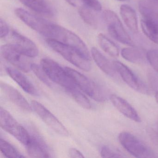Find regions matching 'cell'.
Masks as SVG:
<instances>
[{
  "mask_svg": "<svg viewBox=\"0 0 158 158\" xmlns=\"http://www.w3.org/2000/svg\"><path fill=\"white\" fill-rule=\"evenodd\" d=\"M46 42L50 48L75 66L85 71H90L91 60L78 50L51 39H47Z\"/></svg>",
  "mask_w": 158,
  "mask_h": 158,
  "instance_id": "1",
  "label": "cell"
},
{
  "mask_svg": "<svg viewBox=\"0 0 158 158\" xmlns=\"http://www.w3.org/2000/svg\"><path fill=\"white\" fill-rule=\"evenodd\" d=\"M40 65L50 79L64 88L66 91L77 87L65 69L52 59H42Z\"/></svg>",
  "mask_w": 158,
  "mask_h": 158,
  "instance_id": "2",
  "label": "cell"
},
{
  "mask_svg": "<svg viewBox=\"0 0 158 158\" xmlns=\"http://www.w3.org/2000/svg\"><path fill=\"white\" fill-rule=\"evenodd\" d=\"M64 69L73 78L77 87L90 98L98 102H103L106 100L105 93L99 85L72 68L65 67Z\"/></svg>",
  "mask_w": 158,
  "mask_h": 158,
  "instance_id": "3",
  "label": "cell"
},
{
  "mask_svg": "<svg viewBox=\"0 0 158 158\" xmlns=\"http://www.w3.org/2000/svg\"><path fill=\"white\" fill-rule=\"evenodd\" d=\"M102 17L108 32L112 37L122 44L131 47L134 46L133 40L115 13L110 10H106L102 13Z\"/></svg>",
  "mask_w": 158,
  "mask_h": 158,
  "instance_id": "4",
  "label": "cell"
},
{
  "mask_svg": "<svg viewBox=\"0 0 158 158\" xmlns=\"http://www.w3.org/2000/svg\"><path fill=\"white\" fill-rule=\"evenodd\" d=\"M0 125L2 129L12 135L25 147L30 141V133L2 107L0 109Z\"/></svg>",
  "mask_w": 158,
  "mask_h": 158,
  "instance_id": "5",
  "label": "cell"
},
{
  "mask_svg": "<svg viewBox=\"0 0 158 158\" xmlns=\"http://www.w3.org/2000/svg\"><path fill=\"white\" fill-rule=\"evenodd\" d=\"M119 140L123 147L131 155L137 158H153V152L133 134L123 132L119 135Z\"/></svg>",
  "mask_w": 158,
  "mask_h": 158,
  "instance_id": "6",
  "label": "cell"
},
{
  "mask_svg": "<svg viewBox=\"0 0 158 158\" xmlns=\"http://www.w3.org/2000/svg\"><path fill=\"white\" fill-rule=\"evenodd\" d=\"M52 39L77 49L91 60L89 51L85 42L77 35L66 28L58 25Z\"/></svg>",
  "mask_w": 158,
  "mask_h": 158,
  "instance_id": "7",
  "label": "cell"
},
{
  "mask_svg": "<svg viewBox=\"0 0 158 158\" xmlns=\"http://www.w3.org/2000/svg\"><path fill=\"white\" fill-rule=\"evenodd\" d=\"M116 72L124 82L134 90L148 95L149 90L147 85L130 68L119 61H113Z\"/></svg>",
  "mask_w": 158,
  "mask_h": 158,
  "instance_id": "8",
  "label": "cell"
},
{
  "mask_svg": "<svg viewBox=\"0 0 158 158\" xmlns=\"http://www.w3.org/2000/svg\"><path fill=\"white\" fill-rule=\"evenodd\" d=\"M32 109L58 135L67 136L69 132L60 122L45 106L36 101L31 102Z\"/></svg>",
  "mask_w": 158,
  "mask_h": 158,
  "instance_id": "9",
  "label": "cell"
},
{
  "mask_svg": "<svg viewBox=\"0 0 158 158\" xmlns=\"http://www.w3.org/2000/svg\"><path fill=\"white\" fill-rule=\"evenodd\" d=\"M1 53L6 60L21 71L27 73L31 70L32 63L28 59L29 57L19 52L11 44L2 46Z\"/></svg>",
  "mask_w": 158,
  "mask_h": 158,
  "instance_id": "10",
  "label": "cell"
},
{
  "mask_svg": "<svg viewBox=\"0 0 158 158\" xmlns=\"http://www.w3.org/2000/svg\"><path fill=\"white\" fill-rule=\"evenodd\" d=\"M16 16L27 25L45 36L51 22L34 15L22 8L15 10Z\"/></svg>",
  "mask_w": 158,
  "mask_h": 158,
  "instance_id": "11",
  "label": "cell"
},
{
  "mask_svg": "<svg viewBox=\"0 0 158 158\" xmlns=\"http://www.w3.org/2000/svg\"><path fill=\"white\" fill-rule=\"evenodd\" d=\"M11 44L19 52L29 58L38 56V49L36 45L31 40L16 31L12 32L11 35Z\"/></svg>",
  "mask_w": 158,
  "mask_h": 158,
  "instance_id": "12",
  "label": "cell"
},
{
  "mask_svg": "<svg viewBox=\"0 0 158 158\" xmlns=\"http://www.w3.org/2000/svg\"><path fill=\"white\" fill-rule=\"evenodd\" d=\"M34 132L30 134L31 139L25 147L28 155L35 158L50 157L49 150L47 144L40 135Z\"/></svg>",
  "mask_w": 158,
  "mask_h": 158,
  "instance_id": "13",
  "label": "cell"
},
{
  "mask_svg": "<svg viewBox=\"0 0 158 158\" xmlns=\"http://www.w3.org/2000/svg\"><path fill=\"white\" fill-rule=\"evenodd\" d=\"M1 88L8 98L20 109L27 112H30L32 111L31 105L30 106L25 98L13 87L1 82Z\"/></svg>",
  "mask_w": 158,
  "mask_h": 158,
  "instance_id": "14",
  "label": "cell"
},
{
  "mask_svg": "<svg viewBox=\"0 0 158 158\" xmlns=\"http://www.w3.org/2000/svg\"><path fill=\"white\" fill-rule=\"evenodd\" d=\"M110 100L114 107L126 117L135 122L141 121L136 111L126 100L114 94L111 95Z\"/></svg>",
  "mask_w": 158,
  "mask_h": 158,
  "instance_id": "15",
  "label": "cell"
},
{
  "mask_svg": "<svg viewBox=\"0 0 158 158\" xmlns=\"http://www.w3.org/2000/svg\"><path fill=\"white\" fill-rule=\"evenodd\" d=\"M6 71L9 76L25 92L33 96H39L38 91L23 74L18 70L11 67H7Z\"/></svg>",
  "mask_w": 158,
  "mask_h": 158,
  "instance_id": "16",
  "label": "cell"
},
{
  "mask_svg": "<svg viewBox=\"0 0 158 158\" xmlns=\"http://www.w3.org/2000/svg\"><path fill=\"white\" fill-rule=\"evenodd\" d=\"M91 54L99 68L106 74L112 77H116V72L113 62H110L97 48H92Z\"/></svg>",
  "mask_w": 158,
  "mask_h": 158,
  "instance_id": "17",
  "label": "cell"
},
{
  "mask_svg": "<svg viewBox=\"0 0 158 158\" xmlns=\"http://www.w3.org/2000/svg\"><path fill=\"white\" fill-rule=\"evenodd\" d=\"M19 1L40 14L49 17L54 16V8L47 0H19Z\"/></svg>",
  "mask_w": 158,
  "mask_h": 158,
  "instance_id": "18",
  "label": "cell"
},
{
  "mask_svg": "<svg viewBox=\"0 0 158 158\" xmlns=\"http://www.w3.org/2000/svg\"><path fill=\"white\" fill-rule=\"evenodd\" d=\"M120 13L122 19L128 29L136 34L138 32V22L136 13L129 5L123 4L120 7Z\"/></svg>",
  "mask_w": 158,
  "mask_h": 158,
  "instance_id": "19",
  "label": "cell"
},
{
  "mask_svg": "<svg viewBox=\"0 0 158 158\" xmlns=\"http://www.w3.org/2000/svg\"><path fill=\"white\" fill-rule=\"evenodd\" d=\"M98 41L100 47L107 54L113 57H117L120 53L118 46L110 39L102 34L98 35Z\"/></svg>",
  "mask_w": 158,
  "mask_h": 158,
  "instance_id": "20",
  "label": "cell"
},
{
  "mask_svg": "<svg viewBox=\"0 0 158 158\" xmlns=\"http://www.w3.org/2000/svg\"><path fill=\"white\" fill-rule=\"evenodd\" d=\"M140 25L145 35L152 42L158 44V22H150L142 19Z\"/></svg>",
  "mask_w": 158,
  "mask_h": 158,
  "instance_id": "21",
  "label": "cell"
},
{
  "mask_svg": "<svg viewBox=\"0 0 158 158\" xmlns=\"http://www.w3.org/2000/svg\"><path fill=\"white\" fill-rule=\"evenodd\" d=\"M121 55L125 60L133 63H140L144 60V55L141 51L132 47L123 49Z\"/></svg>",
  "mask_w": 158,
  "mask_h": 158,
  "instance_id": "22",
  "label": "cell"
},
{
  "mask_svg": "<svg viewBox=\"0 0 158 158\" xmlns=\"http://www.w3.org/2000/svg\"><path fill=\"white\" fill-rule=\"evenodd\" d=\"M0 150L2 153L7 158H20L25 157L10 143L2 138L0 139Z\"/></svg>",
  "mask_w": 158,
  "mask_h": 158,
  "instance_id": "23",
  "label": "cell"
},
{
  "mask_svg": "<svg viewBox=\"0 0 158 158\" xmlns=\"http://www.w3.org/2000/svg\"><path fill=\"white\" fill-rule=\"evenodd\" d=\"M77 87L67 91L73 97V98L78 103L81 107L86 109H90L91 107V104L90 101L86 96H85L82 92L79 90Z\"/></svg>",
  "mask_w": 158,
  "mask_h": 158,
  "instance_id": "24",
  "label": "cell"
},
{
  "mask_svg": "<svg viewBox=\"0 0 158 158\" xmlns=\"http://www.w3.org/2000/svg\"><path fill=\"white\" fill-rule=\"evenodd\" d=\"M92 10L83 6L79 9V14L83 21L89 25L96 27L98 25V20Z\"/></svg>",
  "mask_w": 158,
  "mask_h": 158,
  "instance_id": "25",
  "label": "cell"
},
{
  "mask_svg": "<svg viewBox=\"0 0 158 158\" xmlns=\"http://www.w3.org/2000/svg\"><path fill=\"white\" fill-rule=\"evenodd\" d=\"M31 70L34 72L37 77L44 84L48 86L52 87V84L51 82L50 79L47 75L41 66L37 65L35 64L32 63L31 65Z\"/></svg>",
  "mask_w": 158,
  "mask_h": 158,
  "instance_id": "26",
  "label": "cell"
},
{
  "mask_svg": "<svg viewBox=\"0 0 158 158\" xmlns=\"http://www.w3.org/2000/svg\"><path fill=\"white\" fill-rule=\"evenodd\" d=\"M147 58L152 68L158 73V50H149L147 52Z\"/></svg>",
  "mask_w": 158,
  "mask_h": 158,
  "instance_id": "27",
  "label": "cell"
},
{
  "mask_svg": "<svg viewBox=\"0 0 158 158\" xmlns=\"http://www.w3.org/2000/svg\"><path fill=\"white\" fill-rule=\"evenodd\" d=\"M101 155L103 158H123V154L114 151L107 146L102 147L101 151Z\"/></svg>",
  "mask_w": 158,
  "mask_h": 158,
  "instance_id": "28",
  "label": "cell"
},
{
  "mask_svg": "<svg viewBox=\"0 0 158 158\" xmlns=\"http://www.w3.org/2000/svg\"><path fill=\"white\" fill-rule=\"evenodd\" d=\"M83 6L96 11H100L102 9V6L98 0H79Z\"/></svg>",
  "mask_w": 158,
  "mask_h": 158,
  "instance_id": "29",
  "label": "cell"
},
{
  "mask_svg": "<svg viewBox=\"0 0 158 158\" xmlns=\"http://www.w3.org/2000/svg\"><path fill=\"white\" fill-rule=\"evenodd\" d=\"M0 37L3 38L6 37L10 32L9 27L4 20H0Z\"/></svg>",
  "mask_w": 158,
  "mask_h": 158,
  "instance_id": "30",
  "label": "cell"
},
{
  "mask_svg": "<svg viewBox=\"0 0 158 158\" xmlns=\"http://www.w3.org/2000/svg\"><path fill=\"white\" fill-rule=\"evenodd\" d=\"M69 156L71 158H84L83 154L78 150L72 148L69 151Z\"/></svg>",
  "mask_w": 158,
  "mask_h": 158,
  "instance_id": "31",
  "label": "cell"
},
{
  "mask_svg": "<svg viewBox=\"0 0 158 158\" xmlns=\"http://www.w3.org/2000/svg\"><path fill=\"white\" fill-rule=\"evenodd\" d=\"M66 1L67 2L69 3L70 5L76 6L77 5L78 1H79V0H66Z\"/></svg>",
  "mask_w": 158,
  "mask_h": 158,
  "instance_id": "32",
  "label": "cell"
},
{
  "mask_svg": "<svg viewBox=\"0 0 158 158\" xmlns=\"http://www.w3.org/2000/svg\"><path fill=\"white\" fill-rule=\"evenodd\" d=\"M150 2L155 6H158V0H149Z\"/></svg>",
  "mask_w": 158,
  "mask_h": 158,
  "instance_id": "33",
  "label": "cell"
},
{
  "mask_svg": "<svg viewBox=\"0 0 158 158\" xmlns=\"http://www.w3.org/2000/svg\"><path fill=\"white\" fill-rule=\"evenodd\" d=\"M155 99H156V102L158 104V91H157L155 93Z\"/></svg>",
  "mask_w": 158,
  "mask_h": 158,
  "instance_id": "34",
  "label": "cell"
},
{
  "mask_svg": "<svg viewBox=\"0 0 158 158\" xmlns=\"http://www.w3.org/2000/svg\"><path fill=\"white\" fill-rule=\"evenodd\" d=\"M117 1H118L124 2L126 1H127V0H117Z\"/></svg>",
  "mask_w": 158,
  "mask_h": 158,
  "instance_id": "35",
  "label": "cell"
}]
</instances>
